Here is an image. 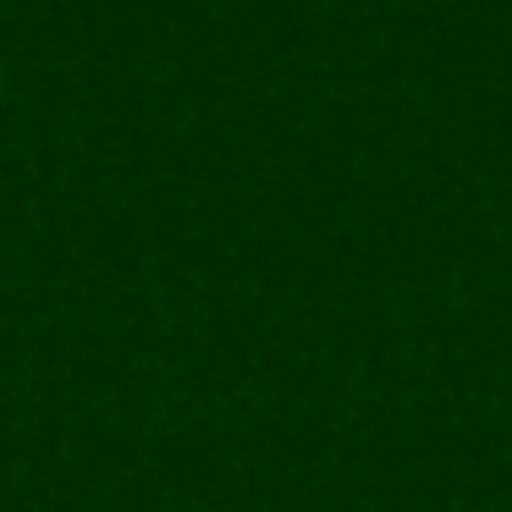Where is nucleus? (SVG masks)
<instances>
[]
</instances>
